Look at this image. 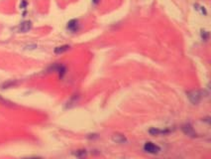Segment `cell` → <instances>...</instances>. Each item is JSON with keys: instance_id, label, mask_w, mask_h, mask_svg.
<instances>
[{"instance_id": "6da1fadb", "label": "cell", "mask_w": 211, "mask_h": 159, "mask_svg": "<svg viewBox=\"0 0 211 159\" xmlns=\"http://www.w3.org/2000/svg\"><path fill=\"white\" fill-rule=\"evenodd\" d=\"M187 98L193 104H197L202 98V93L200 91H191L187 93Z\"/></svg>"}, {"instance_id": "7a4b0ae2", "label": "cell", "mask_w": 211, "mask_h": 159, "mask_svg": "<svg viewBox=\"0 0 211 159\" xmlns=\"http://www.w3.org/2000/svg\"><path fill=\"white\" fill-rule=\"evenodd\" d=\"M144 150L148 153H151V154H157L161 151V148L158 146V145L154 144L152 142H147L145 145H144Z\"/></svg>"}, {"instance_id": "3957f363", "label": "cell", "mask_w": 211, "mask_h": 159, "mask_svg": "<svg viewBox=\"0 0 211 159\" xmlns=\"http://www.w3.org/2000/svg\"><path fill=\"white\" fill-rule=\"evenodd\" d=\"M112 141L115 142V143H120V144H122V143L127 142V139L123 134L114 133L113 135H112Z\"/></svg>"}, {"instance_id": "277c9868", "label": "cell", "mask_w": 211, "mask_h": 159, "mask_svg": "<svg viewBox=\"0 0 211 159\" xmlns=\"http://www.w3.org/2000/svg\"><path fill=\"white\" fill-rule=\"evenodd\" d=\"M183 131L186 134V135L191 136V137H194V136H196V133H195L194 129L192 128V126L190 124H185V125H183Z\"/></svg>"}, {"instance_id": "5b68a950", "label": "cell", "mask_w": 211, "mask_h": 159, "mask_svg": "<svg viewBox=\"0 0 211 159\" xmlns=\"http://www.w3.org/2000/svg\"><path fill=\"white\" fill-rule=\"evenodd\" d=\"M31 27H32V24H31L30 21H24L23 23L20 25V32H22V33L28 32V31L31 29Z\"/></svg>"}, {"instance_id": "8992f818", "label": "cell", "mask_w": 211, "mask_h": 159, "mask_svg": "<svg viewBox=\"0 0 211 159\" xmlns=\"http://www.w3.org/2000/svg\"><path fill=\"white\" fill-rule=\"evenodd\" d=\"M169 132V130H161V129L156 128V127H153L149 130V133L152 135H161V134H166Z\"/></svg>"}, {"instance_id": "52a82bcc", "label": "cell", "mask_w": 211, "mask_h": 159, "mask_svg": "<svg viewBox=\"0 0 211 159\" xmlns=\"http://www.w3.org/2000/svg\"><path fill=\"white\" fill-rule=\"evenodd\" d=\"M69 49V46L68 45H64V46H60V47H57V48L55 49V53L56 54H62L64 52H66Z\"/></svg>"}, {"instance_id": "ba28073f", "label": "cell", "mask_w": 211, "mask_h": 159, "mask_svg": "<svg viewBox=\"0 0 211 159\" xmlns=\"http://www.w3.org/2000/svg\"><path fill=\"white\" fill-rule=\"evenodd\" d=\"M76 26H77V21H76V20H71V21L69 22L68 28L71 29V30H75V28H76Z\"/></svg>"}]
</instances>
